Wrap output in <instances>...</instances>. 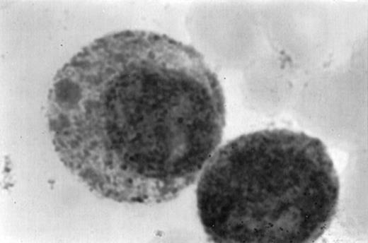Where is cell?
Here are the masks:
<instances>
[{"label":"cell","mask_w":368,"mask_h":243,"mask_svg":"<svg viewBox=\"0 0 368 243\" xmlns=\"http://www.w3.org/2000/svg\"><path fill=\"white\" fill-rule=\"evenodd\" d=\"M68 71L93 89L89 145L104 195L162 203L194 184L222 141L226 112L218 78L198 51L125 30L84 48Z\"/></svg>","instance_id":"cell-1"},{"label":"cell","mask_w":368,"mask_h":243,"mask_svg":"<svg viewBox=\"0 0 368 243\" xmlns=\"http://www.w3.org/2000/svg\"><path fill=\"white\" fill-rule=\"evenodd\" d=\"M339 179L318 138L286 129L241 135L214 153L197 183L198 217L219 243H307L335 217Z\"/></svg>","instance_id":"cell-2"}]
</instances>
